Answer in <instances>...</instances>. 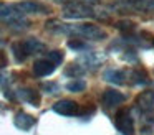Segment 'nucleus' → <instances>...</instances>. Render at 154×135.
Masks as SVG:
<instances>
[{"mask_svg":"<svg viewBox=\"0 0 154 135\" xmlns=\"http://www.w3.org/2000/svg\"><path fill=\"white\" fill-rule=\"evenodd\" d=\"M63 16L65 18H71V20H80V18H93L94 12L88 3L83 2H73L70 5L65 7L63 10Z\"/></svg>","mask_w":154,"mask_h":135,"instance_id":"nucleus-1","label":"nucleus"},{"mask_svg":"<svg viewBox=\"0 0 154 135\" xmlns=\"http://www.w3.org/2000/svg\"><path fill=\"white\" fill-rule=\"evenodd\" d=\"M116 127L123 135H133L134 132V122L128 109H121L116 114Z\"/></svg>","mask_w":154,"mask_h":135,"instance_id":"nucleus-2","label":"nucleus"},{"mask_svg":"<svg viewBox=\"0 0 154 135\" xmlns=\"http://www.w3.org/2000/svg\"><path fill=\"white\" fill-rule=\"evenodd\" d=\"M5 22H7V25L10 26L12 30H17V31H22V30H25V28H28V20L25 18V15L23 13H20V12H17V10H12L10 13H8L7 16H5Z\"/></svg>","mask_w":154,"mask_h":135,"instance_id":"nucleus-3","label":"nucleus"},{"mask_svg":"<svg viewBox=\"0 0 154 135\" xmlns=\"http://www.w3.org/2000/svg\"><path fill=\"white\" fill-rule=\"evenodd\" d=\"M136 105L143 114H151L154 110V91H144L136 97Z\"/></svg>","mask_w":154,"mask_h":135,"instance_id":"nucleus-4","label":"nucleus"},{"mask_svg":"<svg viewBox=\"0 0 154 135\" xmlns=\"http://www.w3.org/2000/svg\"><path fill=\"white\" fill-rule=\"evenodd\" d=\"M14 8L17 12L23 13V15H27V13H47L48 12V8L45 5H42L38 2H32V0H25V2L17 3V5H14Z\"/></svg>","mask_w":154,"mask_h":135,"instance_id":"nucleus-5","label":"nucleus"},{"mask_svg":"<svg viewBox=\"0 0 154 135\" xmlns=\"http://www.w3.org/2000/svg\"><path fill=\"white\" fill-rule=\"evenodd\" d=\"M53 110L60 115H75L78 112V104L70 99H61L53 104Z\"/></svg>","mask_w":154,"mask_h":135,"instance_id":"nucleus-6","label":"nucleus"},{"mask_svg":"<svg viewBox=\"0 0 154 135\" xmlns=\"http://www.w3.org/2000/svg\"><path fill=\"white\" fill-rule=\"evenodd\" d=\"M55 68H57V64H55V63H51L50 59L43 58V59L35 61L33 72H35V76H38V78H45V76L51 74V72L55 71Z\"/></svg>","mask_w":154,"mask_h":135,"instance_id":"nucleus-7","label":"nucleus"},{"mask_svg":"<svg viewBox=\"0 0 154 135\" xmlns=\"http://www.w3.org/2000/svg\"><path fill=\"white\" fill-rule=\"evenodd\" d=\"M17 95L22 99V101L32 104L33 107H38V105H40V94H38V91H35V89H28V87L18 89Z\"/></svg>","mask_w":154,"mask_h":135,"instance_id":"nucleus-8","label":"nucleus"},{"mask_svg":"<svg viewBox=\"0 0 154 135\" xmlns=\"http://www.w3.org/2000/svg\"><path fill=\"white\" fill-rule=\"evenodd\" d=\"M101 61H103V58H100L98 54H94V53H91V51H86L85 54H81L80 59H78V63H80L85 69H96L98 66L101 64Z\"/></svg>","mask_w":154,"mask_h":135,"instance_id":"nucleus-9","label":"nucleus"},{"mask_svg":"<svg viewBox=\"0 0 154 135\" xmlns=\"http://www.w3.org/2000/svg\"><path fill=\"white\" fill-rule=\"evenodd\" d=\"M103 102L106 107H114V105H119L124 102V95L119 91H114V89H108L103 94Z\"/></svg>","mask_w":154,"mask_h":135,"instance_id":"nucleus-10","label":"nucleus"},{"mask_svg":"<svg viewBox=\"0 0 154 135\" xmlns=\"http://www.w3.org/2000/svg\"><path fill=\"white\" fill-rule=\"evenodd\" d=\"M14 122L20 130H30V128L35 125V119L32 117L30 114H27V112H17Z\"/></svg>","mask_w":154,"mask_h":135,"instance_id":"nucleus-11","label":"nucleus"},{"mask_svg":"<svg viewBox=\"0 0 154 135\" xmlns=\"http://www.w3.org/2000/svg\"><path fill=\"white\" fill-rule=\"evenodd\" d=\"M103 78L108 82H111V84H124L128 74L124 71H121V69H106L103 72Z\"/></svg>","mask_w":154,"mask_h":135,"instance_id":"nucleus-12","label":"nucleus"},{"mask_svg":"<svg viewBox=\"0 0 154 135\" xmlns=\"http://www.w3.org/2000/svg\"><path fill=\"white\" fill-rule=\"evenodd\" d=\"M20 43H22V48H23L25 53H27V56L35 54V53H40V51L45 49V45L40 41V40H37V38H28V40L20 41Z\"/></svg>","mask_w":154,"mask_h":135,"instance_id":"nucleus-13","label":"nucleus"},{"mask_svg":"<svg viewBox=\"0 0 154 135\" xmlns=\"http://www.w3.org/2000/svg\"><path fill=\"white\" fill-rule=\"evenodd\" d=\"M85 71H86V69H85L80 63H73V64H70L66 69H65V76H70V78H78V76L85 74Z\"/></svg>","mask_w":154,"mask_h":135,"instance_id":"nucleus-14","label":"nucleus"},{"mask_svg":"<svg viewBox=\"0 0 154 135\" xmlns=\"http://www.w3.org/2000/svg\"><path fill=\"white\" fill-rule=\"evenodd\" d=\"M12 51H14V56H15V59H17L18 63L25 61V59L28 58L27 53H25V49L22 48V43H20V41H18V43H14V45H12Z\"/></svg>","mask_w":154,"mask_h":135,"instance_id":"nucleus-15","label":"nucleus"},{"mask_svg":"<svg viewBox=\"0 0 154 135\" xmlns=\"http://www.w3.org/2000/svg\"><path fill=\"white\" fill-rule=\"evenodd\" d=\"M85 87H86V82L81 81V79H75V81H70L66 84V89L70 92H81L85 91Z\"/></svg>","mask_w":154,"mask_h":135,"instance_id":"nucleus-16","label":"nucleus"},{"mask_svg":"<svg viewBox=\"0 0 154 135\" xmlns=\"http://www.w3.org/2000/svg\"><path fill=\"white\" fill-rule=\"evenodd\" d=\"M116 28L118 30H121L123 33H131V31H134V23L131 22V20H119V22L116 23Z\"/></svg>","mask_w":154,"mask_h":135,"instance_id":"nucleus-17","label":"nucleus"},{"mask_svg":"<svg viewBox=\"0 0 154 135\" xmlns=\"http://www.w3.org/2000/svg\"><path fill=\"white\" fill-rule=\"evenodd\" d=\"M136 7L147 13H154V0H141V2H137Z\"/></svg>","mask_w":154,"mask_h":135,"instance_id":"nucleus-18","label":"nucleus"},{"mask_svg":"<svg viewBox=\"0 0 154 135\" xmlns=\"http://www.w3.org/2000/svg\"><path fill=\"white\" fill-rule=\"evenodd\" d=\"M68 46H70L71 49H75V51H85V49L88 48L86 43L81 41V40H70V41H68Z\"/></svg>","mask_w":154,"mask_h":135,"instance_id":"nucleus-19","label":"nucleus"},{"mask_svg":"<svg viewBox=\"0 0 154 135\" xmlns=\"http://www.w3.org/2000/svg\"><path fill=\"white\" fill-rule=\"evenodd\" d=\"M47 59H50L51 63H55V64H60L61 61H63V53L58 51V49H55V51H50L47 54Z\"/></svg>","mask_w":154,"mask_h":135,"instance_id":"nucleus-20","label":"nucleus"},{"mask_svg":"<svg viewBox=\"0 0 154 135\" xmlns=\"http://www.w3.org/2000/svg\"><path fill=\"white\" fill-rule=\"evenodd\" d=\"M14 10V5H7V3H0V18H5L8 13Z\"/></svg>","mask_w":154,"mask_h":135,"instance_id":"nucleus-21","label":"nucleus"},{"mask_svg":"<svg viewBox=\"0 0 154 135\" xmlns=\"http://www.w3.org/2000/svg\"><path fill=\"white\" fill-rule=\"evenodd\" d=\"M43 89H47V92H50V94H53V92L58 91V84H55V82H48V84H43Z\"/></svg>","mask_w":154,"mask_h":135,"instance_id":"nucleus-22","label":"nucleus"},{"mask_svg":"<svg viewBox=\"0 0 154 135\" xmlns=\"http://www.w3.org/2000/svg\"><path fill=\"white\" fill-rule=\"evenodd\" d=\"M7 66V56L4 51H0V68H5Z\"/></svg>","mask_w":154,"mask_h":135,"instance_id":"nucleus-23","label":"nucleus"},{"mask_svg":"<svg viewBox=\"0 0 154 135\" xmlns=\"http://www.w3.org/2000/svg\"><path fill=\"white\" fill-rule=\"evenodd\" d=\"M7 81H8V79H7V76H4L2 72H0V84H5Z\"/></svg>","mask_w":154,"mask_h":135,"instance_id":"nucleus-24","label":"nucleus"},{"mask_svg":"<svg viewBox=\"0 0 154 135\" xmlns=\"http://www.w3.org/2000/svg\"><path fill=\"white\" fill-rule=\"evenodd\" d=\"M81 2H83V3H88V5H90V3H96L98 0H81Z\"/></svg>","mask_w":154,"mask_h":135,"instance_id":"nucleus-25","label":"nucleus"},{"mask_svg":"<svg viewBox=\"0 0 154 135\" xmlns=\"http://www.w3.org/2000/svg\"><path fill=\"white\" fill-rule=\"evenodd\" d=\"M0 45H4V35H2V31H0Z\"/></svg>","mask_w":154,"mask_h":135,"instance_id":"nucleus-26","label":"nucleus"},{"mask_svg":"<svg viewBox=\"0 0 154 135\" xmlns=\"http://www.w3.org/2000/svg\"><path fill=\"white\" fill-rule=\"evenodd\" d=\"M152 45H154V40H152Z\"/></svg>","mask_w":154,"mask_h":135,"instance_id":"nucleus-27","label":"nucleus"}]
</instances>
